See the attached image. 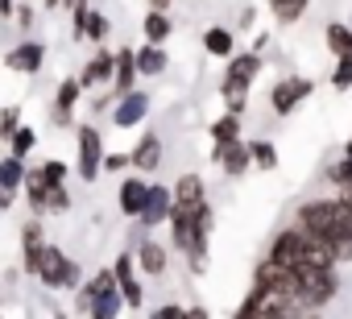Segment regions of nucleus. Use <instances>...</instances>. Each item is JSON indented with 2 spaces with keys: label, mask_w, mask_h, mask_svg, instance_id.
Wrapping results in <instances>:
<instances>
[{
  "label": "nucleus",
  "mask_w": 352,
  "mask_h": 319,
  "mask_svg": "<svg viewBox=\"0 0 352 319\" xmlns=\"http://www.w3.org/2000/svg\"><path fill=\"white\" fill-rule=\"evenodd\" d=\"M298 228L311 232L315 241H323L336 261L340 257H352V204L340 195V199H315L298 212Z\"/></svg>",
  "instance_id": "1"
},
{
  "label": "nucleus",
  "mask_w": 352,
  "mask_h": 319,
  "mask_svg": "<svg viewBox=\"0 0 352 319\" xmlns=\"http://www.w3.org/2000/svg\"><path fill=\"white\" fill-rule=\"evenodd\" d=\"M331 294H336L331 265H302V270H294V302L298 307L315 311V307L331 302Z\"/></svg>",
  "instance_id": "2"
},
{
  "label": "nucleus",
  "mask_w": 352,
  "mask_h": 319,
  "mask_svg": "<svg viewBox=\"0 0 352 319\" xmlns=\"http://www.w3.org/2000/svg\"><path fill=\"white\" fill-rule=\"evenodd\" d=\"M79 311H91L96 319H112L120 315V282H116V270H100L83 294H79Z\"/></svg>",
  "instance_id": "3"
},
{
  "label": "nucleus",
  "mask_w": 352,
  "mask_h": 319,
  "mask_svg": "<svg viewBox=\"0 0 352 319\" xmlns=\"http://www.w3.org/2000/svg\"><path fill=\"white\" fill-rule=\"evenodd\" d=\"M257 71H261V58H257V54H236V58H232V67H228V75H224V87H220L228 112H241V108H245Z\"/></svg>",
  "instance_id": "4"
},
{
  "label": "nucleus",
  "mask_w": 352,
  "mask_h": 319,
  "mask_svg": "<svg viewBox=\"0 0 352 319\" xmlns=\"http://www.w3.org/2000/svg\"><path fill=\"white\" fill-rule=\"evenodd\" d=\"M34 278H42L46 286H75V282H79V265H75L58 245H42V257H38Z\"/></svg>",
  "instance_id": "5"
},
{
  "label": "nucleus",
  "mask_w": 352,
  "mask_h": 319,
  "mask_svg": "<svg viewBox=\"0 0 352 319\" xmlns=\"http://www.w3.org/2000/svg\"><path fill=\"white\" fill-rule=\"evenodd\" d=\"M270 257H274L278 265H286V270H302V265H307V232H302V228L282 232V236L274 241Z\"/></svg>",
  "instance_id": "6"
},
{
  "label": "nucleus",
  "mask_w": 352,
  "mask_h": 319,
  "mask_svg": "<svg viewBox=\"0 0 352 319\" xmlns=\"http://www.w3.org/2000/svg\"><path fill=\"white\" fill-rule=\"evenodd\" d=\"M100 170H104V145H100V133L83 124V129H79V179L91 183Z\"/></svg>",
  "instance_id": "7"
},
{
  "label": "nucleus",
  "mask_w": 352,
  "mask_h": 319,
  "mask_svg": "<svg viewBox=\"0 0 352 319\" xmlns=\"http://www.w3.org/2000/svg\"><path fill=\"white\" fill-rule=\"evenodd\" d=\"M302 96H311V83H307V79H282V83H274L270 104H274L278 116H286V112H294V108L302 104Z\"/></svg>",
  "instance_id": "8"
},
{
  "label": "nucleus",
  "mask_w": 352,
  "mask_h": 319,
  "mask_svg": "<svg viewBox=\"0 0 352 319\" xmlns=\"http://www.w3.org/2000/svg\"><path fill=\"white\" fill-rule=\"evenodd\" d=\"M145 112H149V96L145 91H124L116 112H112V120H116V129H133V124L145 120Z\"/></svg>",
  "instance_id": "9"
},
{
  "label": "nucleus",
  "mask_w": 352,
  "mask_h": 319,
  "mask_svg": "<svg viewBox=\"0 0 352 319\" xmlns=\"http://www.w3.org/2000/svg\"><path fill=\"white\" fill-rule=\"evenodd\" d=\"M170 204H174V191H166V187L153 183V187L145 191V204H141V216H137V220H141L145 228H153V224H162V220L170 216Z\"/></svg>",
  "instance_id": "10"
},
{
  "label": "nucleus",
  "mask_w": 352,
  "mask_h": 319,
  "mask_svg": "<svg viewBox=\"0 0 352 319\" xmlns=\"http://www.w3.org/2000/svg\"><path fill=\"white\" fill-rule=\"evenodd\" d=\"M42 58H46V46H42V42H21V46H13V50L5 54V63H9L13 71H21V75H38V71H42Z\"/></svg>",
  "instance_id": "11"
},
{
  "label": "nucleus",
  "mask_w": 352,
  "mask_h": 319,
  "mask_svg": "<svg viewBox=\"0 0 352 319\" xmlns=\"http://www.w3.org/2000/svg\"><path fill=\"white\" fill-rule=\"evenodd\" d=\"M216 162L224 166V175H245L249 162H253V153H249L245 141H224V145H216Z\"/></svg>",
  "instance_id": "12"
},
{
  "label": "nucleus",
  "mask_w": 352,
  "mask_h": 319,
  "mask_svg": "<svg viewBox=\"0 0 352 319\" xmlns=\"http://www.w3.org/2000/svg\"><path fill=\"white\" fill-rule=\"evenodd\" d=\"M129 166H137V170H145V175L162 166V141H157L153 133H145V137L137 141V149L129 153Z\"/></svg>",
  "instance_id": "13"
},
{
  "label": "nucleus",
  "mask_w": 352,
  "mask_h": 319,
  "mask_svg": "<svg viewBox=\"0 0 352 319\" xmlns=\"http://www.w3.org/2000/svg\"><path fill=\"white\" fill-rule=\"evenodd\" d=\"M145 191H149V187H145L141 179H124V183H120V212H124V216H141Z\"/></svg>",
  "instance_id": "14"
},
{
  "label": "nucleus",
  "mask_w": 352,
  "mask_h": 319,
  "mask_svg": "<svg viewBox=\"0 0 352 319\" xmlns=\"http://www.w3.org/2000/svg\"><path fill=\"white\" fill-rule=\"evenodd\" d=\"M112 71H116V58H112L108 50H100V54H91V63H87V71H83V79H79V83H83V87H91V83H104Z\"/></svg>",
  "instance_id": "15"
},
{
  "label": "nucleus",
  "mask_w": 352,
  "mask_h": 319,
  "mask_svg": "<svg viewBox=\"0 0 352 319\" xmlns=\"http://www.w3.org/2000/svg\"><path fill=\"white\" fill-rule=\"evenodd\" d=\"M112 75H116L120 96H124V91H133V79L141 75V71H137V50H120V54H116V71H112Z\"/></svg>",
  "instance_id": "16"
},
{
  "label": "nucleus",
  "mask_w": 352,
  "mask_h": 319,
  "mask_svg": "<svg viewBox=\"0 0 352 319\" xmlns=\"http://www.w3.org/2000/svg\"><path fill=\"white\" fill-rule=\"evenodd\" d=\"M166 63H170V58L162 54V46H157V42H149V46H141V50H137V71H141V75H162V71H166Z\"/></svg>",
  "instance_id": "17"
},
{
  "label": "nucleus",
  "mask_w": 352,
  "mask_h": 319,
  "mask_svg": "<svg viewBox=\"0 0 352 319\" xmlns=\"http://www.w3.org/2000/svg\"><path fill=\"white\" fill-rule=\"evenodd\" d=\"M79 91H83L79 79H63V87H58V96H54V100H58V108H54L58 120H71V108L79 104Z\"/></svg>",
  "instance_id": "18"
},
{
  "label": "nucleus",
  "mask_w": 352,
  "mask_h": 319,
  "mask_svg": "<svg viewBox=\"0 0 352 319\" xmlns=\"http://www.w3.org/2000/svg\"><path fill=\"white\" fill-rule=\"evenodd\" d=\"M50 187H58V183H50L42 170H34V175H25V191H30V204L42 212L46 204H50Z\"/></svg>",
  "instance_id": "19"
},
{
  "label": "nucleus",
  "mask_w": 352,
  "mask_h": 319,
  "mask_svg": "<svg viewBox=\"0 0 352 319\" xmlns=\"http://www.w3.org/2000/svg\"><path fill=\"white\" fill-rule=\"evenodd\" d=\"M137 265H141L145 274H166V249H162V245H153V241H141Z\"/></svg>",
  "instance_id": "20"
},
{
  "label": "nucleus",
  "mask_w": 352,
  "mask_h": 319,
  "mask_svg": "<svg viewBox=\"0 0 352 319\" xmlns=\"http://www.w3.org/2000/svg\"><path fill=\"white\" fill-rule=\"evenodd\" d=\"M21 162H25V157H17V153L0 162V191H17L25 183V166Z\"/></svg>",
  "instance_id": "21"
},
{
  "label": "nucleus",
  "mask_w": 352,
  "mask_h": 319,
  "mask_svg": "<svg viewBox=\"0 0 352 319\" xmlns=\"http://www.w3.org/2000/svg\"><path fill=\"white\" fill-rule=\"evenodd\" d=\"M174 204H204V179L199 175H183L174 183Z\"/></svg>",
  "instance_id": "22"
},
{
  "label": "nucleus",
  "mask_w": 352,
  "mask_h": 319,
  "mask_svg": "<svg viewBox=\"0 0 352 319\" xmlns=\"http://www.w3.org/2000/svg\"><path fill=\"white\" fill-rule=\"evenodd\" d=\"M204 50H208V54H216V58H228V54H232V30L212 25V30L204 34Z\"/></svg>",
  "instance_id": "23"
},
{
  "label": "nucleus",
  "mask_w": 352,
  "mask_h": 319,
  "mask_svg": "<svg viewBox=\"0 0 352 319\" xmlns=\"http://www.w3.org/2000/svg\"><path fill=\"white\" fill-rule=\"evenodd\" d=\"M270 9H274L278 25H294L307 13V0H270Z\"/></svg>",
  "instance_id": "24"
},
{
  "label": "nucleus",
  "mask_w": 352,
  "mask_h": 319,
  "mask_svg": "<svg viewBox=\"0 0 352 319\" xmlns=\"http://www.w3.org/2000/svg\"><path fill=\"white\" fill-rule=\"evenodd\" d=\"M141 30H145V38H149V42H157V46L170 38V21H166V13H162V9H149V17L141 21Z\"/></svg>",
  "instance_id": "25"
},
{
  "label": "nucleus",
  "mask_w": 352,
  "mask_h": 319,
  "mask_svg": "<svg viewBox=\"0 0 352 319\" xmlns=\"http://www.w3.org/2000/svg\"><path fill=\"white\" fill-rule=\"evenodd\" d=\"M21 241H25V270L34 274V270H38V257H42V245H46V241H42V228H38V224H25V236H21Z\"/></svg>",
  "instance_id": "26"
},
{
  "label": "nucleus",
  "mask_w": 352,
  "mask_h": 319,
  "mask_svg": "<svg viewBox=\"0 0 352 319\" xmlns=\"http://www.w3.org/2000/svg\"><path fill=\"white\" fill-rule=\"evenodd\" d=\"M327 46H331L336 58H340V54H352V30L340 25V21H331V25H327Z\"/></svg>",
  "instance_id": "27"
},
{
  "label": "nucleus",
  "mask_w": 352,
  "mask_h": 319,
  "mask_svg": "<svg viewBox=\"0 0 352 319\" xmlns=\"http://www.w3.org/2000/svg\"><path fill=\"white\" fill-rule=\"evenodd\" d=\"M104 34H108V17H104V13H87V17L79 21V30H75V38H96V42H100Z\"/></svg>",
  "instance_id": "28"
},
{
  "label": "nucleus",
  "mask_w": 352,
  "mask_h": 319,
  "mask_svg": "<svg viewBox=\"0 0 352 319\" xmlns=\"http://www.w3.org/2000/svg\"><path fill=\"white\" fill-rule=\"evenodd\" d=\"M249 153H253V162H257L261 170H274V166H278V149H274L270 141H253Z\"/></svg>",
  "instance_id": "29"
},
{
  "label": "nucleus",
  "mask_w": 352,
  "mask_h": 319,
  "mask_svg": "<svg viewBox=\"0 0 352 319\" xmlns=\"http://www.w3.org/2000/svg\"><path fill=\"white\" fill-rule=\"evenodd\" d=\"M236 112H228V116H220L216 124H212V137H216V145H224V141H236Z\"/></svg>",
  "instance_id": "30"
},
{
  "label": "nucleus",
  "mask_w": 352,
  "mask_h": 319,
  "mask_svg": "<svg viewBox=\"0 0 352 319\" xmlns=\"http://www.w3.org/2000/svg\"><path fill=\"white\" fill-rule=\"evenodd\" d=\"M331 87H336V91H348V87H352V54H340L336 75H331Z\"/></svg>",
  "instance_id": "31"
},
{
  "label": "nucleus",
  "mask_w": 352,
  "mask_h": 319,
  "mask_svg": "<svg viewBox=\"0 0 352 319\" xmlns=\"http://www.w3.org/2000/svg\"><path fill=\"white\" fill-rule=\"evenodd\" d=\"M120 294H124V307H133V311L145 302V290H141L137 278H120Z\"/></svg>",
  "instance_id": "32"
},
{
  "label": "nucleus",
  "mask_w": 352,
  "mask_h": 319,
  "mask_svg": "<svg viewBox=\"0 0 352 319\" xmlns=\"http://www.w3.org/2000/svg\"><path fill=\"white\" fill-rule=\"evenodd\" d=\"M9 141H13V153H17V157H25V153L34 149V141H38V137H34V129H25V124H21Z\"/></svg>",
  "instance_id": "33"
},
{
  "label": "nucleus",
  "mask_w": 352,
  "mask_h": 319,
  "mask_svg": "<svg viewBox=\"0 0 352 319\" xmlns=\"http://www.w3.org/2000/svg\"><path fill=\"white\" fill-rule=\"evenodd\" d=\"M0 133H5V137L17 133V108H5V112H0Z\"/></svg>",
  "instance_id": "34"
},
{
  "label": "nucleus",
  "mask_w": 352,
  "mask_h": 319,
  "mask_svg": "<svg viewBox=\"0 0 352 319\" xmlns=\"http://www.w3.org/2000/svg\"><path fill=\"white\" fill-rule=\"evenodd\" d=\"M67 204H71V199H67L63 183H58V187H50V204H46V208H54V212H67Z\"/></svg>",
  "instance_id": "35"
},
{
  "label": "nucleus",
  "mask_w": 352,
  "mask_h": 319,
  "mask_svg": "<svg viewBox=\"0 0 352 319\" xmlns=\"http://www.w3.org/2000/svg\"><path fill=\"white\" fill-rule=\"evenodd\" d=\"M42 175H46L50 183H63V179H67V166H63V162H46V166H42Z\"/></svg>",
  "instance_id": "36"
},
{
  "label": "nucleus",
  "mask_w": 352,
  "mask_h": 319,
  "mask_svg": "<svg viewBox=\"0 0 352 319\" xmlns=\"http://www.w3.org/2000/svg\"><path fill=\"white\" fill-rule=\"evenodd\" d=\"M112 270H116V282H120V278H133V257H124V253H120Z\"/></svg>",
  "instance_id": "37"
},
{
  "label": "nucleus",
  "mask_w": 352,
  "mask_h": 319,
  "mask_svg": "<svg viewBox=\"0 0 352 319\" xmlns=\"http://www.w3.org/2000/svg\"><path fill=\"white\" fill-rule=\"evenodd\" d=\"M120 166H129V153H108L104 157V170H120Z\"/></svg>",
  "instance_id": "38"
},
{
  "label": "nucleus",
  "mask_w": 352,
  "mask_h": 319,
  "mask_svg": "<svg viewBox=\"0 0 352 319\" xmlns=\"http://www.w3.org/2000/svg\"><path fill=\"white\" fill-rule=\"evenodd\" d=\"M157 315H162V319H179V315H183V307H157Z\"/></svg>",
  "instance_id": "39"
},
{
  "label": "nucleus",
  "mask_w": 352,
  "mask_h": 319,
  "mask_svg": "<svg viewBox=\"0 0 352 319\" xmlns=\"http://www.w3.org/2000/svg\"><path fill=\"white\" fill-rule=\"evenodd\" d=\"M0 13H13V0H0Z\"/></svg>",
  "instance_id": "40"
},
{
  "label": "nucleus",
  "mask_w": 352,
  "mask_h": 319,
  "mask_svg": "<svg viewBox=\"0 0 352 319\" xmlns=\"http://www.w3.org/2000/svg\"><path fill=\"white\" fill-rule=\"evenodd\" d=\"M170 5V0H149V9H166Z\"/></svg>",
  "instance_id": "41"
},
{
  "label": "nucleus",
  "mask_w": 352,
  "mask_h": 319,
  "mask_svg": "<svg viewBox=\"0 0 352 319\" xmlns=\"http://www.w3.org/2000/svg\"><path fill=\"white\" fill-rule=\"evenodd\" d=\"M42 5H46V9H58V5H63V0H42Z\"/></svg>",
  "instance_id": "42"
},
{
  "label": "nucleus",
  "mask_w": 352,
  "mask_h": 319,
  "mask_svg": "<svg viewBox=\"0 0 352 319\" xmlns=\"http://www.w3.org/2000/svg\"><path fill=\"white\" fill-rule=\"evenodd\" d=\"M348 153H352V141H348Z\"/></svg>",
  "instance_id": "43"
}]
</instances>
